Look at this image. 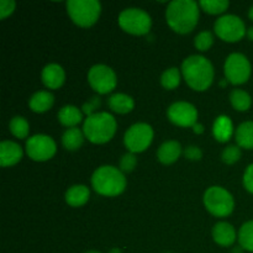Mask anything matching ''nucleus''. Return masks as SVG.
Here are the masks:
<instances>
[{
    "label": "nucleus",
    "instance_id": "13",
    "mask_svg": "<svg viewBox=\"0 0 253 253\" xmlns=\"http://www.w3.org/2000/svg\"><path fill=\"white\" fill-rule=\"evenodd\" d=\"M169 121L180 127H193L198 123V110L188 101H177L168 108Z\"/></svg>",
    "mask_w": 253,
    "mask_h": 253
},
{
    "label": "nucleus",
    "instance_id": "20",
    "mask_svg": "<svg viewBox=\"0 0 253 253\" xmlns=\"http://www.w3.org/2000/svg\"><path fill=\"white\" fill-rule=\"evenodd\" d=\"M108 105L114 113L125 115V114L131 113L133 110V108H135V101L127 94L116 93L113 94L108 99Z\"/></svg>",
    "mask_w": 253,
    "mask_h": 253
},
{
    "label": "nucleus",
    "instance_id": "1",
    "mask_svg": "<svg viewBox=\"0 0 253 253\" xmlns=\"http://www.w3.org/2000/svg\"><path fill=\"white\" fill-rule=\"evenodd\" d=\"M199 2L193 0H173L166 10V20L170 29L179 35H187L199 21Z\"/></svg>",
    "mask_w": 253,
    "mask_h": 253
},
{
    "label": "nucleus",
    "instance_id": "34",
    "mask_svg": "<svg viewBox=\"0 0 253 253\" xmlns=\"http://www.w3.org/2000/svg\"><path fill=\"white\" fill-rule=\"evenodd\" d=\"M16 2L14 0H1L0 1V19L5 20L14 12Z\"/></svg>",
    "mask_w": 253,
    "mask_h": 253
},
{
    "label": "nucleus",
    "instance_id": "32",
    "mask_svg": "<svg viewBox=\"0 0 253 253\" xmlns=\"http://www.w3.org/2000/svg\"><path fill=\"white\" fill-rule=\"evenodd\" d=\"M136 165H137V158H136L135 153L127 152L121 157L120 160V170L125 174V173H130L135 169Z\"/></svg>",
    "mask_w": 253,
    "mask_h": 253
},
{
    "label": "nucleus",
    "instance_id": "25",
    "mask_svg": "<svg viewBox=\"0 0 253 253\" xmlns=\"http://www.w3.org/2000/svg\"><path fill=\"white\" fill-rule=\"evenodd\" d=\"M230 103L237 111H247L252 105V98L247 91L242 89H235L230 94Z\"/></svg>",
    "mask_w": 253,
    "mask_h": 253
},
{
    "label": "nucleus",
    "instance_id": "15",
    "mask_svg": "<svg viewBox=\"0 0 253 253\" xmlns=\"http://www.w3.org/2000/svg\"><path fill=\"white\" fill-rule=\"evenodd\" d=\"M22 148L14 141H2L0 143V165L1 167H11L21 161Z\"/></svg>",
    "mask_w": 253,
    "mask_h": 253
},
{
    "label": "nucleus",
    "instance_id": "31",
    "mask_svg": "<svg viewBox=\"0 0 253 253\" xmlns=\"http://www.w3.org/2000/svg\"><path fill=\"white\" fill-rule=\"evenodd\" d=\"M242 152L241 148L239 146H227L226 148H224L221 153V160L222 162L226 163V165L231 166L235 165L236 162H239L240 158H241Z\"/></svg>",
    "mask_w": 253,
    "mask_h": 253
},
{
    "label": "nucleus",
    "instance_id": "40",
    "mask_svg": "<svg viewBox=\"0 0 253 253\" xmlns=\"http://www.w3.org/2000/svg\"><path fill=\"white\" fill-rule=\"evenodd\" d=\"M109 253H123V251H121L119 247H114V249H111L110 251H109Z\"/></svg>",
    "mask_w": 253,
    "mask_h": 253
},
{
    "label": "nucleus",
    "instance_id": "11",
    "mask_svg": "<svg viewBox=\"0 0 253 253\" xmlns=\"http://www.w3.org/2000/svg\"><path fill=\"white\" fill-rule=\"evenodd\" d=\"M88 83L98 94H109L118 85L116 73L105 64H95L88 72Z\"/></svg>",
    "mask_w": 253,
    "mask_h": 253
},
{
    "label": "nucleus",
    "instance_id": "12",
    "mask_svg": "<svg viewBox=\"0 0 253 253\" xmlns=\"http://www.w3.org/2000/svg\"><path fill=\"white\" fill-rule=\"evenodd\" d=\"M25 150L26 155L35 162H46L56 155L57 145L51 136L40 133L27 138Z\"/></svg>",
    "mask_w": 253,
    "mask_h": 253
},
{
    "label": "nucleus",
    "instance_id": "17",
    "mask_svg": "<svg viewBox=\"0 0 253 253\" xmlns=\"http://www.w3.org/2000/svg\"><path fill=\"white\" fill-rule=\"evenodd\" d=\"M182 146L178 141H166L157 151V158L162 165H173L182 155Z\"/></svg>",
    "mask_w": 253,
    "mask_h": 253
},
{
    "label": "nucleus",
    "instance_id": "3",
    "mask_svg": "<svg viewBox=\"0 0 253 253\" xmlns=\"http://www.w3.org/2000/svg\"><path fill=\"white\" fill-rule=\"evenodd\" d=\"M125 174L114 166H101L91 175V187L103 197H118L126 189Z\"/></svg>",
    "mask_w": 253,
    "mask_h": 253
},
{
    "label": "nucleus",
    "instance_id": "4",
    "mask_svg": "<svg viewBox=\"0 0 253 253\" xmlns=\"http://www.w3.org/2000/svg\"><path fill=\"white\" fill-rule=\"evenodd\" d=\"M118 123L111 114L100 111L84 120L83 132L86 140L95 145L109 142L115 136Z\"/></svg>",
    "mask_w": 253,
    "mask_h": 253
},
{
    "label": "nucleus",
    "instance_id": "33",
    "mask_svg": "<svg viewBox=\"0 0 253 253\" xmlns=\"http://www.w3.org/2000/svg\"><path fill=\"white\" fill-rule=\"evenodd\" d=\"M99 106H100V99H99L98 96H93V98L89 99L88 101H85V103L83 104L82 111H83V114H85L86 118H88V116L96 114V109H98Z\"/></svg>",
    "mask_w": 253,
    "mask_h": 253
},
{
    "label": "nucleus",
    "instance_id": "24",
    "mask_svg": "<svg viewBox=\"0 0 253 253\" xmlns=\"http://www.w3.org/2000/svg\"><path fill=\"white\" fill-rule=\"evenodd\" d=\"M235 138L240 148L253 150V121L242 123L235 132Z\"/></svg>",
    "mask_w": 253,
    "mask_h": 253
},
{
    "label": "nucleus",
    "instance_id": "38",
    "mask_svg": "<svg viewBox=\"0 0 253 253\" xmlns=\"http://www.w3.org/2000/svg\"><path fill=\"white\" fill-rule=\"evenodd\" d=\"M247 37H249L251 41H253V27H250L249 30H247Z\"/></svg>",
    "mask_w": 253,
    "mask_h": 253
},
{
    "label": "nucleus",
    "instance_id": "36",
    "mask_svg": "<svg viewBox=\"0 0 253 253\" xmlns=\"http://www.w3.org/2000/svg\"><path fill=\"white\" fill-rule=\"evenodd\" d=\"M244 187L247 192L253 194V163L246 168L244 173Z\"/></svg>",
    "mask_w": 253,
    "mask_h": 253
},
{
    "label": "nucleus",
    "instance_id": "37",
    "mask_svg": "<svg viewBox=\"0 0 253 253\" xmlns=\"http://www.w3.org/2000/svg\"><path fill=\"white\" fill-rule=\"evenodd\" d=\"M193 131H194L195 133H198V135H202L203 132H204V126L202 125V124H199V123H197L195 124L194 126H193Z\"/></svg>",
    "mask_w": 253,
    "mask_h": 253
},
{
    "label": "nucleus",
    "instance_id": "14",
    "mask_svg": "<svg viewBox=\"0 0 253 253\" xmlns=\"http://www.w3.org/2000/svg\"><path fill=\"white\" fill-rule=\"evenodd\" d=\"M41 79L46 88L59 89L66 81V73L62 66L57 63H49L42 69Z\"/></svg>",
    "mask_w": 253,
    "mask_h": 253
},
{
    "label": "nucleus",
    "instance_id": "26",
    "mask_svg": "<svg viewBox=\"0 0 253 253\" xmlns=\"http://www.w3.org/2000/svg\"><path fill=\"white\" fill-rule=\"evenodd\" d=\"M182 72L175 67L166 69L161 76V84L167 90H172L175 89L180 84V79H182Z\"/></svg>",
    "mask_w": 253,
    "mask_h": 253
},
{
    "label": "nucleus",
    "instance_id": "7",
    "mask_svg": "<svg viewBox=\"0 0 253 253\" xmlns=\"http://www.w3.org/2000/svg\"><path fill=\"white\" fill-rule=\"evenodd\" d=\"M119 26L127 34L133 36H143L150 32L152 27L151 16L142 9L127 7L119 15Z\"/></svg>",
    "mask_w": 253,
    "mask_h": 253
},
{
    "label": "nucleus",
    "instance_id": "16",
    "mask_svg": "<svg viewBox=\"0 0 253 253\" xmlns=\"http://www.w3.org/2000/svg\"><path fill=\"white\" fill-rule=\"evenodd\" d=\"M237 236L236 230L231 224L225 221H220L212 227V239L215 244L221 247H230L236 242Z\"/></svg>",
    "mask_w": 253,
    "mask_h": 253
},
{
    "label": "nucleus",
    "instance_id": "2",
    "mask_svg": "<svg viewBox=\"0 0 253 253\" xmlns=\"http://www.w3.org/2000/svg\"><path fill=\"white\" fill-rule=\"evenodd\" d=\"M180 72L185 83L195 91H205L214 82L215 71L211 62L200 54L187 57L183 61Z\"/></svg>",
    "mask_w": 253,
    "mask_h": 253
},
{
    "label": "nucleus",
    "instance_id": "29",
    "mask_svg": "<svg viewBox=\"0 0 253 253\" xmlns=\"http://www.w3.org/2000/svg\"><path fill=\"white\" fill-rule=\"evenodd\" d=\"M199 6L207 14L220 15L229 9L230 2L227 0H202L199 1Z\"/></svg>",
    "mask_w": 253,
    "mask_h": 253
},
{
    "label": "nucleus",
    "instance_id": "21",
    "mask_svg": "<svg viewBox=\"0 0 253 253\" xmlns=\"http://www.w3.org/2000/svg\"><path fill=\"white\" fill-rule=\"evenodd\" d=\"M54 104V96L53 94L49 93V91L41 90L35 93L34 95L30 98L29 106L34 113L42 114L48 111L49 109L53 106Z\"/></svg>",
    "mask_w": 253,
    "mask_h": 253
},
{
    "label": "nucleus",
    "instance_id": "22",
    "mask_svg": "<svg viewBox=\"0 0 253 253\" xmlns=\"http://www.w3.org/2000/svg\"><path fill=\"white\" fill-rule=\"evenodd\" d=\"M58 121L66 127H77L78 124L83 121V111L74 105H66L59 109Z\"/></svg>",
    "mask_w": 253,
    "mask_h": 253
},
{
    "label": "nucleus",
    "instance_id": "19",
    "mask_svg": "<svg viewBox=\"0 0 253 253\" xmlns=\"http://www.w3.org/2000/svg\"><path fill=\"white\" fill-rule=\"evenodd\" d=\"M89 198H90V190L86 185L83 184H76L68 188L66 192L64 199L66 203L72 208H81L88 203Z\"/></svg>",
    "mask_w": 253,
    "mask_h": 253
},
{
    "label": "nucleus",
    "instance_id": "39",
    "mask_svg": "<svg viewBox=\"0 0 253 253\" xmlns=\"http://www.w3.org/2000/svg\"><path fill=\"white\" fill-rule=\"evenodd\" d=\"M244 251H245V250L242 249L241 246H239V247H235V249L232 250L231 253H244Z\"/></svg>",
    "mask_w": 253,
    "mask_h": 253
},
{
    "label": "nucleus",
    "instance_id": "27",
    "mask_svg": "<svg viewBox=\"0 0 253 253\" xmlns=\"http://www.w3.org/2000/svg\"><path fill=\"white\" fill-rule=\"evenodd\" d=\"M239 244L245 251L253 252V220L247 221L240 227L239 231Z\"/></svg>",
    "mask_w": 253,
    "mask_h": 253
},
{
    "label": "nucleus",
    "instance_id": "41",
    "mask_svg": "<svg viewBox=\"0 0 253 253\" xmlns=\"http://www.w3.org/2000/svg\"><path fill=\"white\" fill-rule=\"evenodd\" d=\"M249 17L253 21V5L250 7V10H249Z\"/></svg>",
    "mask_w": 253,
    "mask_h": 253
},
{
    "label": "nucleus",
    "instance_id": "5",
    "mask_svg": "<svg viewBox=\"0 0 253 253\" xmlns=\"http://www.w3.org/2000/svg\"><path fill=\"white\" fill-rule=\"evenodd\" d=\"M66 9L72 21L79 27H91L101 14V4L96 0H69Z\"/></svg>",
    "mask_w": 253,
    "mask_h": 253
},
{
    "label": "nucleus",
    "instance_id": "6",
    "mask_svg": "<svg viewBox=\"0 0 253 253\" xmlns=\"http://www.w3.org/2000/svg\"><path fill=\"white\" fill-rule=\"evenodd\" d=\"M203 202L205 209L216 217L229 216L235 209V200L232 194L219 185L208 188L203 197Z\"/></svg>",
    "mask_w": 253,
    "mask_h": 253
},
{
    "label": "nucleus",
    "instance_id": "8",
    "mask_svg": "<svg viewBox=\"0 0 253 253\" xmlns=\"http://www.w3.org/2000/svg\"><path fill=\"white\" fill-rule=\"evenodd\" d=\"M214 31L224 42H239L246 36L247 30L241 17L236 15H222L215 21Z\"/></svg>",
    "mask_w": 253,
    "mask_h": 253
},
{
    "label": "nucleus",
    "instance_id": "23",
    "mask_svg": "<svg viewBox=\"0 0 253 253\" xmlns=\"http://www.w3.org/2000/svg\"><path fill=\"white\" fill-rule=\"evenodd\" d=\"M85 136L83 130L78 127L67 128L62 136V145L68 151H77L83 146Z\"/></svg>",
    "mask_w": 253,
    "mask_h": 253
},
{
    "label": "nucleus",
    "instance_id": "35",
    "mask_svg": "<svg viewBox=\"0 0 253 253\" xmlns=\"http://www.w3.org/2000/svg\"><path fill=\"white\" fill-rule=\"evenodd\" d=\"M183 155L189 161H200L203 158V151L199 147H197V146H188L183 151Z\"/></svg>",
    "mask_w": 253,
    "mask_h": 253
},
{
    "label": "nucleus",
    "instance_id": "30",
    "mask_svg": "<svg viewBox=\"0 0 253 253\" xmlns=\"http://www.w3.org/2000/svg\"><path fill=\"white\" fill-rule=\"evenodd\" d=\"M214 44V36L210 31H202L195 36L194 46L198 51L207 52Z\"/></svg>",
    "mask_w": 253,
    "mask_h": 253
},
{
    "label": "nucleus",
    "instance_id": "9",
    "mask_svg": "<svg viewBox=\"0 0 253 253\" xmlns=\"http://www.w3.org/2000/svg\"><path fill=\"white\" fill-rule=\"evenodd\" d=\"M153 128L145 123L133 124L125 132L124 143L131 153H141L147 150L153 141Z\"/></svg>",
    "mask_w": 253,
    "mask_h": 253
},
{
    "label": "nucleus",
    "instance_id": "18",
    "mask_svg": "<svg viewBox=\"0 0 253 253\" xmlns=\"http://www.w3.org/2000/svg\"><path fill=\"white\" fill-rule=\"evenodd\" d=\"M234 133V124L229 116L220 115L215 119L214 125H212V135L217 142H227Z\"/></svg>",
    "mask_w": 253,
    "mask_h": 253
},
{
    "label": "nucleus",
    "instance_id": "28",
    "mask_svg": "<svg viewBox=\"0 0 253 253\" xmlns=\"http://www.w3.org/2000/svg\"><path fill=\"white\" fill-rule=\"evenodd\" d=\"M9 130L15 137L17 138H26L29 136L30 132V124L29 121L26 120L22 116H15V118L11 119L9 124Z\"/></svg>",
    "mask_w": 253,
    "mask_h": 253
},
{
    "label": "nucleus",
    "instance_id": "42",
    "mask_svg": "<svg viewBox=\"0 0 253 253\" xmlns=\"http://www.w3.org/2000/svg\"><path fill=\"white\" fill-rule=\"evenodd\" d=\"M85 253H100V252H98V251H88V252H85Z\"/></svg>",
    "mask_w": 253,
    "mask_h": 253
},
{
    "label": "nucleus",
    "instance_id": "10",
    "mask_svg": "<svg viewBox=\"0 0 253 253\" xmlns=\"http://www.w3.org/2000/svg\"><path fill=\"white\" fill-rule=\"evenodd\" d=\"M251 63L245 54L231 53L225 61V78L234 85H241L246 83L251 77Z\"/></svg>",
    "mask_w": 253,
    "mask_h": 253
}]
</instances>
